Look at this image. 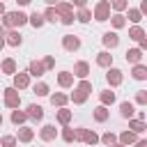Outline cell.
I'll use <instances>...</instances> for the list:
<instances>
[{"mask_svg": "<svg viewBox=\"0 0 147 147\" xmlns=\"http://www.w3.org/2000/svg\"><path fill=\"white\" fill-rule=\"evenodd\" d=\"M113 23H115V25H117V28H119V25H122V23H124V18H122V16H115V18H113Z\"/></svg>", "mask_w": 147, "mask_h": 147, "instance_id": "e575fe53", "label": "cell"}, {"mask_svg": "<svg viewBox=\"0 0 147 147\" xmlns=\"http://www.w3.org/2000/svg\"><path fill=\"white\" fill-rule=\"evenodd\" d=\"M103 41H106V46H117V34L108 32V34H103Z\"/></svg>", "mask_w": 147, "mask_h": 147, "instance_id": "3957f363", "label": "cell"}, {"mask_svg": "<svg viewBox=\"0 0 147 147\" xmlns=\"http://www.w3.org/2000/svg\"><path fill=\"white\" fill-rule=\"evenodd\" d=\"M5 71H14V62H11V60L5 62Z\"/></svg>", "mask_w": 147, "mask_h": 147, "instance_id": "f1b7e54d", "label": "cell"}, {"mask_svg": "<svg viewBox=\"0 0 147 147\" xmlns=\"http://www.w3.org/2000/svg\"><path fill=\"white\" fill-rule=\"evenodd\" d=\"M108 80H110V83H113V85H117V83H119V80H122V76H119V71H117V69H113V71H110V74H108Z\"/></svg>", "mask_w": 147, "mask_h": 147, "instance_id": "5b68a950", "label": "cell"}, {"mask_svg": "<svg viewBox=\"0 0 147 147\" xmlns=\"http://www.w3.org/2000/svg\"><path fill=\"white\" fill-rule=\"evenodd\" d=\"M80 21H90V11H87V9L80 11Z\"/></svg>", "mask_w": 147, "mask_h": 147, "instance_id": "83f0119b", "label": "cell"}, {"mask_svg": "<svg viewBox=\"0 0 147 147\" xmlns=\"http://www.w3.org/2000/svg\"><path fill=\"white\" fill-rule=\"evenodd\" d=\"M122 115H124V117H131V115H133V106H131V103H122Z\"/></svg>", "mask_w": 147, "mask_h": 147, "instance_id": "8fae6325", "label": "cell"}, {"mask_svg": "<svg viewBox=\"0 0 147 147\" xmlns=\"http://www.w3.org/2000/svg\"><path fill=\"white\" fill-rule=\"evenodd\" d=\"M11 119H14V122H23V119H25V115H23V113H14V117H11Z\"/></svg>", "mask_w": 147, "mask_h": 147, "instance_id": "484cf974", "label": "cell"}, {"mask_svg": "<svg viewBox=\"0 0 147 147\" xmlns=\"http://www.w3.org/2000/svg\"><path fill=\"white\" fill-rule=\"evenodd\" d=\"M131 37L138 39L140 44H145V41H142V30H140V28H133V30H131Z\"/></svg>", "mask_w": 147, "mask_h": 147, "instance_id": "7c38bea8", "label": "cell"}, {"mask_svg": "<svg viewBox=\"0 0 147 147\" xmlns=\"http://www.w3.org/2000/svg\"><path fill=\"white\" fill-rule=\"evenodd\" d=\"M46 16H48V21H55V18H57V14H55V9H48V11H46Z\"/></svg>", "mask_w": 147, "mask_h": 147, "instance_id": "d4e9b609", "label": "cell"}, {"mask_svg": "<svg viewBox=\"0 0 147 147\" xmlns=\"http://www.w3.org/2000/svg\"><path fill=\"white\" fill-rule=\"evenodd\" d=\"M96 119H106V108H96Z\"/></svg>", "mask_w": 147, "mask_h": 147, "instance_id": "cb8c5ba5", "label": "cell"}, {"mask_svg": "<svg viewBox=\"0 0 147 147\" xmlns=\"http://www.w3.org/2000/svg\"><path fill=\"white\" fill-rule=\"evenodd\" d=\"M126 60L129 62H140V51H129L126 53Z\"/></svg>", "mask_w": 147, "mask_h": 147, "instance_id": "52a82bcc", "label": "cell"}, {"mask_svg": "<svg viewBox=\"0 0 147 147\" xmlns=\"http://www.w3.org/2000/svg\"><path fill=\"white\" fill-rule=\"evenodd\" d=\"M101 99H103V103H113L115 94H113V92H103V94H101Z\"/></svg>", "mask_w": 147, "mask_h": 147, "instance_id": "5bb4252c", "label": "cell"}, {"mask_svg": "<svg viewBox=\"0 0 147 147\" xmlns=\"http://www.w3.org/2000/svg\"><path fill=\"white\" fill-rule=\"evenodd\" d=\"M30 23H32V25H37V28H39V25H41V23H44V18H41V16H39V14H32V16H30Z\"/></svg>", "mask_w": 147, "mask_h": 147, "instance_id": "4fadbf2b", "label": "cell"}, {"mask_svg": "<svg viewBox=\"0 0 147 147\" xmlns=\"http://www.w3.org/2000/svg\"><path fill=\"white\" fill-rule=\"evenodd\" d=\"M122 140H124V142H133V133H124Z\"/></svg>", "mask_w": 147, "mask_h": 147, "instance_id": "d6a6232c", "label": "cell"}, {"mask_svg": "<svg viewBox=\"0 0 147 147\" xmlns=\"http://www.w3.org/2000/svg\"><path fill=\"white\" fill-rule=\"evenodd\" d=\"M124 5H126V2H124V0H115V7H117V9H122V7H124Z\"/></svg>", "mask_w": 147, "mask_h": 147, "instance_id": "74e56055", "label": "cell"}, {"mask_svg": "<svg viewBox=\"0 0 147 147\" xmlns=\"http://www.w3.org/2000/svg\"><path fill=\"white\" fill-rule=\"evenodd\" d=\"M103 142H108V145L115 142V136H113V133H106V136H103Z\"/></svg>", "mask_w": 147, "mask_h": 147, "instance_id": "4316f807", "label": "cell"}, {"mask_svg": "<svg viewBox=\"0 0 147 147\" xmlns=\"http://www.w3.org/2000/svg\"><path fill=\"white\" fill-rule=\"evenodd\" d=\"M131 126H133V129H136V131H142V129H145V124H142V122H133V124H131Z\"/></svg>", "mask_w": 147, "mask_h": 147, "instance_id": "1f68e13d", "label": "cell"}, {"mask_svg": "<svg viewBox=\"0 0 147 147\" xmlns=\"http://www.w3.org/2000/svg\"><path fill=\"white\" fill-rule=\"evenodd\" d=\"M30 138H32V131L30 129H23L21 131V140H30Z\"/></svg>", "mask_w": 147, "mask_h": 147, "instance_id": "44dd1931", "label": "cell"}, {"mask_svg": "<svg viewBox=\"0 0 147 147\" xmlns=\"http://www.w3.org/2000/svg\"><path fill=\"white\" fill-rule=\"evenodd\" d=\"M46 2H55V0H46Z\"/></svg>", "mask_w": 147, "mask_h": 147, "instance_id": "7bdbcfd3", "label": "cell"}, {"mask_svg": "<svg viewBox=\"0 0 147 147\" xmlns=\"http://www.w3.org/2000/svg\"><path fill=\"white\" fill-rule=\"evenodd\" d=\"M53 133H55V131H53V126H44V131H41V136H44L46 140H48V138H53Z\"/></svg>", "mask_w": 147, "mask_h": 147, "instance_id": "9a60e30c", "label": "cell"}, {"mask_svg": "<svg viewBox=\"0 0 147 147\" xmlns=\"http://www.w3.org/2000/svg\"><path fill=\"white\" fill-rule=\"evenodd\" d=\"M129 18H131V21H140V11H136V9L129 11Z\"/></svg>", "mask_w": 147, "mask_h": 147, "instance_id": "603a6c76", "label": "cell"}, {"mask_svg": "<svg viewBox=\"0 0 147 147\" xmlns=\"http://www.w3.org/2000/svg\"><path fill=\"white\" fill-rule=\"evenodd\" d=\"M106 11H108V5H106V2H103V5H99V7H96V18H99V21H103V18H106Z\"/></svg>", "mask_w": 147, "mask_h": 147, "instance_id": "277c9868", "label": "cell"}, {"mask_svg": "<svg viewBox=\"0 0 147 147\" xmlns=\"http://www.w3.org/2000/svg\"><path fill=\"white\" fill-rule=\"evenodd\" d=\"M60 119H62V122H67V119H69V113H67V110H62V113H60Z\"/></svg>", "mask_w": 147, "mask_h": 147, "instance_id": "8d00e7d4", "label": "cell"}, {"mask_svg": "<svg viewBox=\"0 0 147 147\" xmlns=\"http://www.w3.org/2000/svg\"><path fill=\"white\" fill-rule=\"evenodd\" d=\"M41 71H44V67H41V64H37V62H32V64H30V74H32V76H39Z\"/></svg>", "mask_w": 147, "mask_h": 147, "instance_id": "30bf717a", "label": "cell"}, {"mask_svg": "<svg viewBox=\"0 0 147 147\" xmlns=\"http://www.w3.org/2000/svg\"><path fill=\"white\" fill-rule=\"evenodd\" d=\"M2 145H5V147H14V138H5Z\"/></svg>", "mask_w": 147, "mask_h": 147, "instance_id": "836d02e7", "label": "cell"}, {"mask_svg": "<svg viewBox=\"0 0 147 147\" xmlns=\"http://www.w3.org/2000/svg\"><path fill=\"white\" fill-rule=\"evenodd\" d=\"M108 62H110V55H106V53H101V55H99V64H101V67H106Z\"/></svg>", "mask_w": 147, "mask_h": 147, "instance_id": "e0dca14e", "label": "cell"}, {"mask_svg": "<svg viewBox=\"0 0 147 147\" xmlns=\"http://www.w3.org/2000/svg\"><path fill=\"white\" fill-rule=\"evenodd\" d=\"M16 85H18V87H25V85H28V78H25L23 74H21V76H16Z\"/></svg>", "mask_w": 147, "mask_h": 147, "instance_id": "ac0fdd59", "label": "cell"}, {"mask_svg": "<svg viewBox=\"0 0 147 147\" xmlns=\"http://www.w3.org/2000/svg\"><path fill=\"white\" fill-rule=\"evenodd\" d=\"M7 106H18V96L14 90H7Z\"/></svg>", "mask_w": 147, "mask_h": 147, "instance_id": "7a4b0ae2", "label": "cell"}, {"mask_svg": "<svg viewBox=\"0 0 147 147\" xmlns=\"http://www.w3.org/2000/svg\"><path fill=\"white\" fill-rule=\"evenodd\" d=\"M69 80H71V78H69L67 74H62V76H60V83H62V85H69Z\"/></svg>", "mask_w": 147, "mask_h": 147, "instance_id": "f546056e", "label": "cell"}, {"mask_svg": "<svg viewBox=\"0 0 147 147\" xmlns=\"http://www.w3.org/2000/svg\"><path fill=\"white\" fill-rule=\"evenodd\" d=\"M18 2H21V5H28V2H30V0H18Z\"/></svg>", "mask_w": 147, "mask_h": 147, "instance_id": "ab89813d", "label": "cell"}, {"mask_svg": "<svg viewBox=\"0 0 147 147\" xmlns=\"http://www.w3.org/2000/svg\"><path fill=\"white\" fill-rule=\"evenodd\" d=\"M9 44H11V46H16V44H21V37H18L16 32H11V34H9Z\"/></svg>", "mask_w": 147, "mask_h": 147, "instance_id": "2e32d148", "label": "cell"}, {"mask_svg": "<svg viewBox=\"0 0 147 147\" xmlns=\"http://www.w3.org/2000/svg\"><path fill=\"white\" fill-rule=\"evenodd\" d=\"M53 103H64V96H62V94H55V96H53Z\"/></svg>", "mask_w": 147, "mask_h": 147, "instance_id": "4dcf8cb0", "label": "cell"}, {"mask_svg": "<svg viewBox=\"0 0 147 147\" xmlns=\"http://www.w3.org/2000/svg\"><path fill=\"white\" fill-rule=\"evenodd\" d=\"M64 46H67V48H78V39H76V37H67V39H64Z\"/></svg>", "mask_w": 147, "mask_h": 147, "instance_id": "9c48e42d", "label": "cell"}, {"mask_svg": "<svg viewBox=\"0 0 147 147\" xmlns=\"http://www.w3.org/2000/svg\"><path fill=\"white\" fill-rule=\"evenodd\" d=\"M0 46H2V37H0Z\"/></svg>", "mask_w": 147, "mask_h": 147, "instance_id": "b9f144b4", "label": "cell"}, {"mask_svg": "<svg viewBox=\"0 0 147 147\" xmlns=\"http://www.w3.org/2000/svg\"><path fill=\"white\" fill-rule=\"evenodd\" d=\"M34 92H37V94H48V87H46L44 83H39V85L34 87Z\"/></svg>", "mask_w": 147, "mask_h": 147, "instance_id": "d6986e66", "label": "cell"}, {"mask_svg": "<svg viewBox=\"0 0 147 147\" xmlns=\"http://www.w3.org/2000/svg\"><path fill=\"white\" fill-rule=\"evenodd\" d=\"M28 115H30V117H37V119H39V117H41L44 113H41V108H39V106H30V108H28Z\"/></svg>", "mask_w": 147, "mask_h": 147, "instance_id": "8992f818", "label": "cell"}, {"mask_svg": "<svg viewBox=\"0 0 147 147\" xmlns=\"http://www.w3.org/2000/svg\"><path fill=\"white\" fill-rule=\"evenodd\" d=\"M2 11H5V9H2V5H0V14H2Z\"/></svg>", "mask_w": 147, "mask_h": 147, "instance_id": "60d3db41", "label": "cell"}, {"mask_svg": "<svg viewBox=\"0 0 147 147\" xmlns=\"http://www.w3.org/2000/svg\"><path fill=\"white\" fill-rule=\"evenodd\" d=\"M138 101H140V103H145V101H147V94H145V92H140V94H138Z\"/></svg>", "mask_w": 147, "mask_h": 147, "instance_id": "d590c367", "label": "cell"}, {"mask_svg": "<svg viewBox=\"0 0 147 147\" xmlns=\"http://www.w3.org/2000/svg\"><path fill=\"white\" fill-rule=\"evenodd\" d=\"M0 122H2V117H0Z\"/></svg>", "mask_w": 147, "mask_h": 147, "instance_id": "ee69618b", "label": "cell"}, {"mask_svg": "<svg viewBox=\"0 0 147 147\" xmlns=\"http://www.w3.org/2000/svg\"><path fill=\"white\" fill-rule=\"evenodd\" d=\"M5 23H7V25H23V23H25V16H23L21 11H11V14H7Z\"/></svg>", "mask_w": 147, "mask_h": 147, "instance_id": "6da1fadb", "label": "cell"}, {"mask_svg": "<svg viewBox=\"0 0 147 147\" xmlns=\"http://www.w3.org/2000/svg\"><path fill=\"white\" fill-rule=\"evenodd\" d=\"M76 71H78V76H85V74H87V64H83V62H80V64L76 67Z\"/></svg>", "mask_w": 147, "mask_h": 147, "instance_id": "ffe728a7", "label": "cell"}, {"mask_svg": "<svg viewBox=\"0 0 147 147\" xmlns=\"http://www.w3.org/2000/svg\"><path fill=\"white\" fill-rule=\"evenodd\" d=\"M74 2H76V5H85V0H74Z\"/></svg>", "mask_w": 147, "mask_h": 147, "instance_id": "f35d334b", "label": "cell"}, {"mask_svg": "<svg viewBox=\"0 0 147 147\" xmlns=\"http://www.w3.org/2000/svg\"><path fill=\"white\" fill-rule=\"evenodd\" d=\"M133 76H136V78H138V80H142V78H145V76H147V71H145V67H140V64H138V67H136V69H133Z\"/></svg>", "mask_w": 147, "mask_h": 147, "instance_id": "ba28073f", "label": "cell"}, {"mask_svg": "<svg viewBox=\"0 0 147 147\" xmlns=\"http://www.w3.org/2000/svg\"><path fill=\"white\" fill-rule=\"evenodd\" d=\"M80 136H83L87 142H96V136H94V133H83V131H80Z\"/></svg>", "mask_w": 147, "mask_h": 147, "instance_id": "7402d4cb", "label": "cell"}]
</instances>
